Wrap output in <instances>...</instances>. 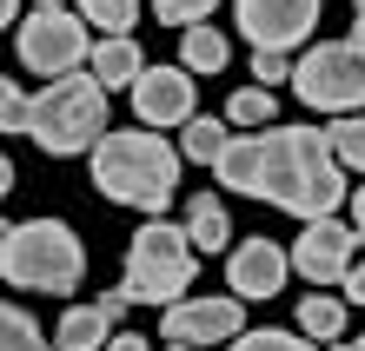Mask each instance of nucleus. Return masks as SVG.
I'll return each instance as SVG.
<instances>
[{
	"mask_svg": "<svg viewBox=\"0 0 365 351\" xmlns=\"http://www.w3.org/2000/svg\"><path fill=\"white\" fill-rule=\"evenodd\" d=\"M212 172H220V186L266 199L279 212H299V219H332L346 199L339 159L326 152L319 126H272V133H252V140H226Z\"/></svg>",
	"mask_w": 365,
	"mask_h": 351,
	"instance_id": "1",
	"label": "nucleus"
},
{
	"mask_svg": "<svg viewBox=\"0 0 365 351\" xmlns=\"http://www.w3.org/2000/svg\"><path fill=\"white\" fill-rule=\"evenodd\" d=\"M87 152H93V186L106 199L140 206V212H166V199L180 186V152L160 133H146V126H133V133H100Z\"/></svg>",
	"mask_w": 365,
	"mask_h": 351,
	"instance_id": "2",
	"label": "nucleus"
},
{
	"mask_svg": "<svg viewBox=\"0 0 365 351\" xmlns=\"http://www.w3.org/2000/svg\"><path fill=\"white\" fill-rule=\"evenodd\" d=\"M0 278L27 292H73L87 278V246L60 219H27V226L0 219Z\"/></svg>",
	"mask_w": 365,
	"mask_h": 351,
	"instance_id": "3",
	"label": "nucleus"
},
{
	"mask_svg": "<svg viewBox=\"0 0 365 351\" xmlns=\"http://www.w3.org/2000/svg\"><path fill=\"white\" fill-rule=\"evenodd\" d=\"M20 126L34 133L40 152L73 159V152H87L106 133V86L93 73H60V80H47L27 100V120H20Z\"/></svg>",
	"mask_w": 365,
	"mask_h": 351,
	"instance_id": "4",
	"label": "nucleus"
},
{
	"mask_svg": "<svg viewBox=\"0 0 365 351\" xmlns=\"http://www.w3.org/2000/svg\"><path fill=\"white\" fill-rule=\"evenodd\" d=\"M192 278H200V252L186 246L180 226L153 219V226L133 232V246H126V278H120V292L133 305H173V298H186Z\"/></svg>",
	"mask_w": 365,
	"mask_h": 351,
	"instance_id": "5",
	"label": "nucleus"
},
{
	"mask_svg": "<svg viewBox=\"0 0 365 351\" xmlns=\"http://www.w3.org/2000/svg\"><path fill=\"white\" fill-rule=\"evenodd\" d=\"M292 93L319 106V113H359L365 106V60L346 47V40H326L292 67Z\"/></svg>",
	"mask_w": 365,
	"mask_h": 351,
	"instance_id": "6",
	"label": "nucleus"
},
{
	"mask_svg": "<svg viewBox=\"0 0 365 351\" xmlns=\"http://www.w3.org/2000/svg\"><path fill=\"white\" fill-rule=\"evenodd\" d=\"M87 20H73L67 7H34L27 20H20V67L27 73H73L87 67Z\"/></svg>",
	"mask_w": 365,
	"mask_h": 351,
	"instance_id": "7",
	"label": "nucleus"
},
{
	"mask_svg": "<svg viewBox=\"0 0 365 351\" xmlns=\"http://www.w3.org/2000/svg\"><path fill=\"white\" fill-rule=\"evenodd\" d=\"M246 332V298H173L160 305V338L166 345H220Z\"/></svg>",
	"mask_w": 365,
	"mask_h": 351,
	"instance_id": "8",
	"label": "nucleus"
},
{
	"mask_svg": "<svg viewBox=\"0 0 365 351\" xmlns=\"http://www.w3.org/2000/svg\"><path fill=\"white\" fill-rule=\"evenodd\" d=\"M359 226H339V219H306V232L292 239V258L286 266L299 278H312V285H339L346 278V266L359 258Z\"/></svg>",
	"mask_w": 365,
	"mask_h": 351,
	"instance_id": "9",
	"label": "nucleus"
},
{
	"mask_svg": "<svg viewBox=\"0 0 365 351\" xmlns=\"http://www.w3.org/2000/svg\"><path fill=\"white\" fill-rule=\"evenodd\" d=\"M232 14H240V33L252 40V53H286L312 33L319 0H232Z\"/></svg>",
	"mask_w": 365,
	"mask_h": 351,
	"instance_id": "10",
	"label": "nucleus"
},
{
	"mask_svg": "<svg viewBox=\"0 0 365 351\" xmlns=\"http://www.w3.org/2000/svg\"><path fill=\"white\" fill-rule=\"evenodd\" d=\"M133 113L146 126H186L192 120V73H180V67H140L133 73Z\"/></svg>",
	"mask_w": 365,
	"mask_h": 351,
	"instance_id": "11",
	"label": "nucleus"
},
{
	"mask_svg": "<svg viewBox=\"0 0 365 351\" xmlns=\"http://www.w3.org/2000/svg\"><path fill=\"white\" fill-rule=\"evenodd\" d=\"M226 285L232 298H279L286 292V252L272 239H240L226 252Z\"/></svg>",
	"mask_w": 365,
	"mask_h": 351,
	"instance_id": "12",
	"label": "nucleus"
},
{
	"mask_svg": "<svg viewBox=\"0 0 365 351\" xmlns=\"http://www.w3.org/2000/svg\"><path fill=\"white\" fill-rule=\"evenodd\" d=\"M186 246L192 252H226L232 246V219L220 206V192H192L186 199Z\"/></svg>",
	"mask_w": 365,
	"mask_h": 351,
	"instance_id": "13",
	"label": "nucleus"
},
{
	"mask_svg": "<svg viewBox=\"0 0 365 351\" xmlns=\"http://www.w3.org/2000/svg\"><path fill=\"white\" fill-rule=\"evenodd\" d=\"M87 67L100 86H133V73L146 67V53L133 47V33H106L100 47H87Z\"/></svg>",
	"mask_w": 365,
	"mask_h": 351,
	"instance_id": "14",
	"label": "nucleus"
},
{
	"mask_svg": "<svg viewBox=\"0 0 365 351\" xmlns=\"http://www.w3.org/2000/svg\"><path fill=\"white\" fill-rule=\"evenodd\" d=\"M299 332H306V338H339V332H346V298H332V292L299 298Z\"/></svg>",
	"mask_w": 365,
	"mask_h": 351,
	"instance_id": "15",
	"label": "nucleus"
},
{
	"mask_svg": "<svg viewBox=\"0 0 365 351\" xmlns=\"http://www.w3.org/2000/svg\"><path fill=\"white\" fill-rule=\"evenodd\" d=\"M180 60H186V73H220V67H226V40L200 20V27L180 33Z\"/></svg>",
	"mask_w": 365,
	"mask_h": 351,
	"instance_id": "16",
	"label": "nucleus"
},
{
	"mask_svg": "<svg viewBox=\"0 0 365 351\" xmlns=\"http://www.w3.org/2000/svg\"><path fill=\"white\" fill-rule=\"evenodd\" d=\"M106 332H113V325H106L93 305H67V318H60V345L67 351H100Z\"/></svg>",
	"mask_w": 365,
	"mask_h": 351,
	"instance_id": "17",
	"label": "nucleus"
},
{
	"mask_svg": "<svg viewBox=\"0 0 365 351\" xmlns=\"http://www.w3.org/2000/svg\"><path fill=\"white\" fill-rule=\"evenodd\" d=\"M220 146H226V126H220V120H200V113H192V120L180 126V159L212 166V159H220Z\"/></svg>",
	"mask_w": 365,
	"mask_h": 351,
	"instance_id": "18",
	"label": "nucleus"
},
{
	"mask_svg": "<svg viewBox=\"0 0 365 351\" xmlns=\"http://www.w3.org/2000/svg\"><path fill=\"white\" fill-rule=\"evenodd\" d=\"M326 133V152L339 166H352V172H365V113H352V120H339V126H319Z\"/></svg>",
	"mask_w": 365,
	"mask_h": 351,
	"instance_id": "19",
	"label": "nucleus"
},
{
	"mask_svg": "<svg viewBox=\"0 0 365 351\" xmlns=\"http://www.w3.org/2000/svg\"><path fill=\"white\" fill-rule=\"evenodd\" d=\"M80 20L100 33H133V20H140V0H80Z\"/></svg>",
	"mask_w": 365,
	"mask_h": 351,
	"instance_id": "20",
	"label": "nucleus"
},
{
	"mask_svg": "<svg viewBox=\"0 0 365 351\" xmlns=\"http://www.w3.org/2000/svg\"><path fill=\"white\" fill-rule=\"evenodd\" d=\"M0 351H47L40 325L20 312V305H0Z\"/></svg>",
	"mask_w": 365,
	"mask_h": 351,
	"instance_id": "21",
	"label": "nucleus"
},
{
	"mask_svg": "<svg viewBox=\"0 0 365 351\" xmlns=\"http://www.w3.org/2000/svg\"><path fill=\"white\" fill-rule=\"evenodd\" d=\"M226 120L232 126H266L272 120V93H266V86H240V93L226 100Z\"/></svg>",
	"mask_w": 365,
	"mask_h": 351,
	"instance_id": "22",
	"label": "nucleus"
},
{
	"mask_svg": "<svg viewBox=\"0 0 365 351\" xmlns=\"http://www.w3.org/2000/svg\"><path fill=\"white\" fill-rule=\"evenodd\" d=\"M232 351H319L312 338H286V332H240V338H226Z\"/></svg>",
	"mask_w": 365,
	"mask_h": 351,
	"instance_id": "23",
	"label": "nucleus"
},
{
	"mask_svg": "<svg viewBox=\"0 0 365 351\" xmlns=\"http://www.w3.org/2000/svg\"><path fill=\"white\" fill-rule=\"evenodd\" d=\"M212 7H220V0H153V14L166 20V27H200Z\"/></svg>",
	"mask_w": 365,
	"mask_h": 351,
	"instance_id": "24",
	"label": "nucleus"
},
{
	"mask_svg": "<svg viewBox=\"0 0 365 351\" xmlns=\"http://www.w3.org/2000/svg\"><path fill=\"white\" fill-rule=\"evenodd\" d=\"M20 120H27V93L14 80H0V133H20Z\"/></svg>",
	"mask_w": 365,
	"mask_h": 351,
	"instance_id": "25",
	"label": "nucleus"
},
{
	"mask_svg": "<svg viewBox=\"0 0 365 351\" xmlns=\"http://www.w3.org/2000/svg\"><path fill=\"white\" fill-rule=\"evenodd\" d=\"M252 73H259V86H266V93H272V86H279V80H286L292 67H286V53H252Z\"/></svg>",
	"mask_w": 365,
	"mask_h": 351,
	"instance_id": "26",
	"label": "nucleus"
},
{
	"mask_svg": "<svg viewBox=\"0 0 365 351\" xmlns=\"http://www.w3.org/2000/svg\"><path fill=\"white\" fill-rule=\"evenodd\" d=\"M339 285H346V305H365V258H352V266H346V278H339Z\"/></svg>",
	"mask_w": 365,
	"mask_h": 351,
	"instance_id": "27",
	"label": "nucleus"
},
{
	"mask_svg": "<svg viewBox=\"0 0 365 351\" xmlns=\"http://www.w3.org/2000/svg\"><path fill=\"white\" fill-rule=\"evenodd\" d=\"M93 312H100V318H106V325H120V318H126V312H133V298H126V292H106V298H100V305H93Z\"/></svg>",
	"mask_w": 365,
	"mask_h": 351,
	"instance_id": "28",
	"label": "nucleus"
},
{
	"mask_svg": "<svg viewBox=\"0 0 365 351\" xmlns=\"http://www.w3.org/2000/svg\"><path fill=\"white\" fill-rule=\"evenodd\" d=\"M106 351H146V338H133V332H106Z\"/></svg>",
	"mask_w": 365,
	"mask_h": 351,
	"instance_id": "29",
	"label": "nucleus"
},
{
	"mask_svg": "<svg viewBox=\"0 0 365 351\" xmlns=\"http://www.w3.org/2000/svg\"><path fill=\"white\" fill-rule=\"evenodd\" d=\"M352 226H359V232H365V186H359V192H352Z\"/></svg>",
	"mask_w": 365,
	"mask_h": 351,
	"instance_id": "30",
	"label": "nucleus"
},
{
	"mask_svg": "<svg viewBox=\"0 0 365 351\" xmlns=\"http://www.w3.org/2000/svg\"><path fill=\"white\" fill-rule=\"evenodd\" d=\"M346 47H352V53L365 60V14H359V27H352V40H346Z\"/></svg>",
	"mask_w": 365,
	"mask_h": 351,
	"instance_id": "31",
	"label": "nucleus"
},
{
	"mask_svg": "<svg viewBox=\"0 0 365 351\" xmlns=\"http://www.w3.org/2000/svg\"><path fill=\"white\" fill-rule=\"evenodd\" d=\"M7 186H14V166H7V159H0V199H7Z\"/></svg>",
	"mask_w": 365,
	"mask_h": 351,
	"instance_id": "32",
	"label": "nucleus"
},
{
	"mask_svg": "<svg viewBox=\"0 0 365 351\" xmlns=\"http://www.w3.org/2000/svg\"><path fill=\"white\" fill-rule=\"evenodd\" d=\"M332 351H365V332H359V338H346V345H332Z\"/></svg>",
	"mask_w": 365,
	"mask_h": 351,
	"instance_id": "33",
	"label": "nucleus"
},
{
	"mask_svg": "<svg viewBox=\"0 0 365 351\" xmlns=\"http://www.w3.org/2000/svg\"><path fill=\"white\" fill-rule=\"evenodd\" d=\"M14 7H20V0H0V27H7V20H14Z\"/></svg>",
	"mask_w": 365,
	"mask_h": 351,
	"instance_id": "34",
	"label": "nucleus"
},
{
	"mask_svg": "<svg viewBox=\"0 0 365 351\" xmlns=\"http://www.w3.org/2000/svg\"><path fill=\"white\" fill-rule=\"evenodd\" d=\"M166 351H200V345H166Z\"/></svg>",
	"mask_w": 365,
	"mask_h": 351,
	"instance_id": "35",
	"label": "nucleus"
},
{
	"mask_svg": "<svg viewBox=\"0 0 365 351\" xmlns=\"http://www.w3.org/2000/svg\"><path fill=\"white\" fill-rule=\"evenodd\" d=\"M34 7H60V0H34Z\"/></svg>",
	"mask_w": 365,
	"mask_h": 351,
	"instance_id": "36",
	"label": "nucleus"
},
{
	"mask_svg": "<svg viewBox=\"0 0 365 351\" xmlns=\"http://www.w3.org/2000/svg\"><path fill=\"white\" fill-rule=\"evenodd\" d=\"M352 7H359V14H365V0H352Z\"/></svg>",
	"mask_w": 365,
	"mask_h": 351,
	"instance_id": "37",
	"label": "nucleus"
}]
</instances>
